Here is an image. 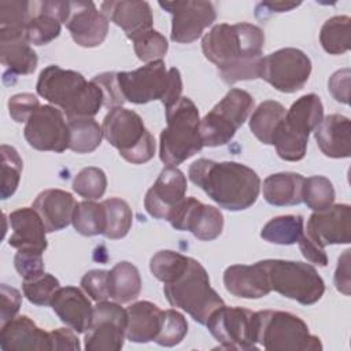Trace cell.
<instances>
[{
  "label": "cell",
  "instance_id": "6da1fadb",
  "mask_svg": "<svg viewBox=\"0 0 351 351\" xmlns=\"http://www.w3.org/2000/svg\"><path fill=\"white\" fill-rule=\"evenodd\" d=\"M265 45L261 27L241 23H218L202 38V51L218 69L221 80L228 84L259 78V64Z\"/></svg>",
  "mask_w": 351,
  "mask_h": 351
},
{
  "label": "cell",
  "instance_id": "7a4b0ae2",
  "mask_svg": "<svg viewBox=\"0 0 351 351\" xmlns=\"http://www.w3.org/2000/svg\"><path fill=\"white\" fill-rule=\"evenodd\" d=\"M189 180L219 207L229 211L250 208L261 192V178L239 162L197 159L188 169Z\"/></svg>",
  "mask_w": 351,
  "mask_h": 351
},
{
  "label": "cell",
  "instance_id": "3957f363",
  "mask_svg": "<svg viewBox=\"0 0 351 351\" xmlns=\"http://www.w3.org/2000/svg\"><path fill=\"white\" fill-rule=\"evenodd\" d=\"M36 89L41 97L59 107L67 119L93 118L103 106V93L95 82L56 64L40 73Z\"/></svg>",
  "mask_w": 351,
  "mask_h": 351
},
{
  "label": "cell",
  "instance_id": "277c9868",
  "mask_svg": "<svg viewBox=\"0 0 351 351\" xmlns=\"http://www.w3.org/2000/svg\"><path fill=\"white\" fill-rule=\"evenodd\" d=\"M163 293L173 307L186 311L200 325H206L208 317L225 304L211 288L203 265L193 258H189L186 266L174 278L165 282Z\"/></svg>",
  "mask_w": 351,
  "mask_h": 351
},
{
  "label": "cell",
  "instance_id": "5b68a950",
  "mask_svg": "<svg viewBox=\"0 0 351 351\" xmlns=\"http://www.w3.org/2000/svg\"><path fill=\"white\" fill-rule=\"evenodd\" d=\"M203 148L200 117L189 97H181L166 110V128L159 137V158L167 166H178Z\"/></svg>",
  "mask_w": 351,
  "mask_h": 351
},
{
  "label": "cell",
  "instance_id": "8992f818",
  "mask_svg": "<svg viewBox=\"0 0 351 351\" xmlns=\"http://www.w3.org/2000/svg\"><path fill=\"white\" fill-rule=\"evenodd\" d=\"M117 77L125 101L145 104L160 100L167 110L181 99V74L176 67L167 70L163 60L147 63L133 71L117 73Z\"/></svg>",
  "mask_w": 351,
  "mask_h": 351
},
{
  "label": "cell",
  "instance_id": "52a82bcc",
  "mask_svg": "<svg viewBox=\"0 0 351 351\" xmlns=\"http://www.w3.org/2000/svg\"><path fill=\"white\" fill-rule=\"evenodd\" d=\"M256 344L270 351H321L319 337L310 333L307 324L288 311L255 313Z\"/></svg>",
  "mask_w": 351,
  "mask_h": 351
},
{
  "label": "cell",
  "instance_id": "ba28073f",
  "mask_svg": "<svg viewBox=\"0 0 351 351\" xmlns=\"http://www.w3.org/2000/svg\"><path fill=\"white\" fill-rule=\"evenodd\" d=\"M324 119V106L315 93L299 97L285 112L274 137L277 155L288 162H298L306 156L308 136Z\"/></svg>",
  "mask_w": 351,
  "mask_h": 351
},
{
  "label": "cell",
  "instance_id": "9c48e42d",
  "mask_svg": "<svg viewBox=\"0 0 351 351\" xmlns=\"http://www.w3.org/2000/svg\"><path fill=\"white\" fill-rule=\"evenodd\" d=\"M103 137L132 165H143L155 155V138L143 118L128 108H111L103 119Z\"/></svg>",
  "mask_w": 351,
  "mask_h": 351
},
{
  "label": "cell",
  "instance_id": "30bf717a",
  "mask_svg": "<svg viewBox=\"0 0 351 351\" xmlns=\"http://www.w3.org/2000/svg\"><path fill=\"white\" fill-rule=\"evenodd\" d=\"M261 263L271 291L303 306L314 304L322 298L325 282L311 265L284 259H265Z\"/></svg>",
  "mask_w": 351,
  "mask_h": 351
},
{
  "label": "cell",
  "instance_id": "8fae6325",
  "mask_svg": "<svg viewBox=\"0 0 351 351\" xmlns=\"http://www.w3.org/2000/svg\"><path fill=\"white\" fill-rule=\"evenodd\" d=\"M254 97L243 89H230L200 119V136L203 147H219L228 144L239 128L247 121L254 108Z\"/></svg>",
  "mask_w": 351,
  "mask_h": 351
},
{
  "label": "cell",
  "instance_id": "7c38bea8",
  "mask_svg": "<svg viewBox=\"0 0 351 351\" xmlns=\"http://www.w3.org/2000/svg\"><path fill=\"white\" fill-rule=\"evenodd\" d=\"M311 74L310 58L298 48H281L262 56L259 78L282 93L300 90Z\"/></svg>",
  "mask_w": 351,
  "mask_h": 351
},
{
  "label": "cell",
  "instance_id": "4fadbf2b",
  "mask_svg": "<svg viewBox=\"0 0 351 351\" xmlns=\"http://www.w3.org/2000/svg\"><path fill=\"white\" fill-rule=\"evenodd\" d=\"M208 332L225 350H256L255 311L243 307H218L206 322Z\"/></svg>",
  "mask_w": 351,
  "mask_h": 351
},
{
  "label": "cell",
  "instance_id": "5bb4252c",
  "mask_svg": "<svg viewBox=\"0 0 351 351\" xmlns=\"http://www.w3.org/2000/svg\"><path fill=\"white\" fill-rule=\"evenodd\" d=\"M128 326V311L117 302H97L92 322L85 332L86 351H119L123 347Z\"/></svg>",
  "mask_w": 351,
  "mask_h": 351
},
{
  "label": "cell",
  "instance_id": "9a60e30c",
  "mask_svg": "<svg viewBox=\"0 0 351 351\" xmlns=\"http://www.w3.org/2000/svg\"><path fill=\"white\" fill-rule=\"evenodd\" d=\"M159 5L171 15L170 38L174 43L191 44L217 18L213 3L203 0L159 1Z\"/></svg>",
  "mask_w": 351,
  "mask_h": 351
},
{
  "label": "cell",
  "instance_id": "2e32d148",
  "mask_svg": "<svg viewBox=\"0 0 351 351\" xmlns=\"http://www.w3.org/2000/svg\"><path fill=\"white\" fill-rule=\"evenodd\" d=\"M23 136L38 151L63 152L69 148L70 132L63 112L55 106H40L27 119Z\"/></svg>",
  "mask_w": 351,
  "mask_h": 351
},
{
  "label": "cell",
  "instance_id": "e0dca14e",
  "mask_svg": "<svg viewBox=\"0 0 351 351\" xmlns=\"http://www.w3.org/2000/svg\"><path fill=\"white\" fill-rule=\"evenodd\" d=\"M170 225L177 230H188L197 240L211 241L223 229V215L214 207L199 202L196 197H185L170 214Z\"/></svg>",
  "mask_w": 351,
  "mask_h": 351
},
{
  "label": "cell",
  "instance_id": "ac0fdd59",
  "mask_svg": "<svg viewBox=\"0 0 351 351\" xmlns=\"http://www.w3.org/2000/svg\"><path fill=\"white\" fill-rule=\"evenodd\" d=\"M186 177L176 166H166L147 191L144 207L156 219H169L171 211L185 199Z\"/></svg>",
  "mask_w": 351,
  "mask_h": 351
},
{
  "label": "cell",
  "instance_id": "d6986e66",
  "mask_svg": "<svg viewBox=\"0 0 351 351\" xmlns=\"http://www.w3.org/2000/svg\"><path fill=\"white\" fill-rule=\"evenodd\" d=\"M303 232L321 248L329 244H348L351 241V207L332 204L326 210L314 211Z\"/></svg>",
  "mask_w": 351,
  "mask_h": 351
},
{
  "label": "cell",
  "instance_id": "ffe728a7",
  "mask_svg": "<svg viewBox=\"0 0 351 351\" xmlns=\"http://www.w3.org/2000/svg\"><path fill=\"white\" fill-rule=\"evenodd\" d=\"M66 27L75 44L84 48L99 47L107 37L108 19L93 1H70Z\"/></svg>",
  "mask_w": 351,
  "mask_h": 351
},
{
  "label": "cell",
  "instance_id": "44dd1931",
  "mask_svg": "<svg viewBox=\"0 0 351 351\" xmlns=\"http://www.w3.org/2000/svg\"><path fill=\"white\" fill-rule=\"evenodd\" d=\"M0 62L7 69L4 77L27 75L36 70L38 58L25 30L0 29Z\"/></svg>",
  "mask_w": 351,
  "mask_h": 351
},
{
  "label": "cell",
  "instance_id": "7402d4cb",
  "mask_svg": "<svg viewBox=\"0 0 351 351\" xmlns=\"http://www.w3.org/2000/svg\"><path fill=\"white\" fill-rule=\"evenodd\" d=\"M100 8L108 21L114 22L125 32L129 40L152 29L154 16L151 5L147 1L110 0L103 1Z\"/></svg>",
  "mask_w": 351,
  "mask_h": 351
},
{
  "label": "cell",
  "instance_id": "603a6c76",
  "mask_svg": "<svg viewBox=\"0 0 351 351\" xmlns=\"http://www.w3.org/2000/svg\"><path fill=\"white\" fill-rule=\"evenodd\" d=\"M0 348L3 351H49L51 336L27 315H19L0 326Z\"/></svg>",
  "mask_w": 351,
  "mask_h": 351
},
{
  "label": "cell",
  "instance_id": "cb8c5ba5",
  "mask_svg": "<svg viewBox=\"0 0 351 351\" xmlns=\"http://www.w3.org/2000/svg\"><path fill=\"white\" fill-rule=\"evenodd\" d=\"M223 285L229 293L243 299H259L271 292L261 261L254 265H232L226 267Z\"/></svg>",
  "mask_w": 351,
  "mask_h": 351
},
{
  "label": "cell",
  "instance_id": "d4e9b609",
  "mask_svg": "<svg viewBox=\"0 0 351 351\" xmlns=\"http://www.w3.org/2000/svg\"><path fill=\"white\" fill-rule=\"evenodd\" d=\"M51 307L60 321L77 333H85L92 322V303L77 287H60L51 302Z\"/></svg>",
  "mask_w": 351,
  "mask_h": 351
},
{
  "label": "cell",
  "instance_id": "484cf974",
  "mask_svg": "<svg viewBox=\"0 0 351 351\" xmlns=\"http://www.w3.org/2000/svg\"><path fill=\"white\" fill-rule=\"evenodd\" d=\"M12 234L8 244L16 250H36L44 252L48 247L47 228L33 207H22L10 214Z\"/></svg>",
  "mask_w": 351,
  "mask_h": 351
},
{
  "label": "cell",
  "instance_id": "4316f807",
  "mask_svg": "<svg viewBox=\"0 0 351 351\" xmlns=\"http://www.w3.org/2000/svg\"><path fill=\"white\" fill-rule=\"evenodd\" d=\"M314 137L321 152L328 158H350L351 122L340 114L326 115L314 129Z\"/></svg>",
  "mask_w": 351,
  "mask_h": 351
},
{
  "label": "cell",
  "instance_id": "83f0119b",
  "mask_svg": "<svg viewBox=\"0 0 351 351\" xmlns=\"http://www.w3.org/2000/svg\"><path fill=\"white\" fill-rule=\"evenodd\" d=\"M77 202L71 193L62 189H47L38 193L33 202V208L41 217L47 232H58L69 226Z\"/></svg>",
  "mask_w": 351,
  "mask_h": 351
},
{
  "label": "cell",
  "instance_id": "f1b7e54d",
  "mask_svg": "<svg viewBox=\"0 0 351 351\" xmlns=\"http://www.w3.org/2000/svg\"><path fill=\"white\" fill-rule=\"evenodd\" d=\"M126 339L133 343L155 341L163 322V310L156 304L140 300L128 308Z\"/></svg>",
  "mask_w": 351,
  "mask_h": 351
},
{
  "label": "cell",
  "instance_id": "f546056e",
  "mask_svg": "<svg viewBox=\"0 0 351 351\" xmlns=\"http://www.w3.org/2000/svg\"><path fill=\"white\" fill-rule=\"evenodd\" d=\"M303 182L304 177L299 173L270 174L263 181V197L271 206H296L302 203Z\"/></svg>",
  "mask_w": 351,
  "mask_h": 351
},
{
  "label": "cell",
  "instance_id": "4dcf8cb0",
  "mask_svg": "<svg viewBox=\"0 0 351 351\" xmlns=\"http://www.w3.org/2000/svg\"><path fill=\"white\" fill-rule=\"evenodd\" d=\"M285 107L276 100L262 101L250 117L252 134L263 144L273 145L274 137L285 117Z\"/></svg>",
  "mask_w": 351,
  "mask_h": 351
},
{
  "label": "cell",
  "instance_id": "1f68e13d",
  "mask_svg": "<svg viewBox=\"0 0 351 351\" xmlns=\"http://www.w3.org/2000/svg\"><path fill=\"white\" fill-rule=\"evenodd\" d=\"M110 298L117 303H129L141 292V277L138 269L126 261L118 262L108 271Z\"/></svg>",
  "mask_w": 351,
  "mask_h": 351
},
{
  "label": "cell",
  "instance_id": "d6a6232c",
  "mask_svg": "<svg viewBox=\"0 0 351 351\" xmlns=\"http://www.w3.org/2000/svg\"><path fill=\"white\" fill-rule=\"evenodd\" d=\"M60 34V22L49 14L41 1H32V18L26 26V37L33 45H45Z\"/></svg>",
  "mask_w": 351,
  "mask_h": 351
},
{
  "label": "cell",
  "instance_id": "836d02e7",
  "mask_svg": "<svg viewBox=\"0 0 351 351\" xmlns=\"http://www.w3.org/2000/svg\"><path fill=\"white\" fill-rule=\"evenodd\" d=\"M69 148L77 154L93 152L101 143L103 130L93 118L69 119Z\"/></svg>",
  "mask_w": 351,
  "mask_h": 351
},
{
  "label": "cell",
  "instance_id": "e575fe53",
  "mask_svg": "<svg viewBox=\"0 0 351 351\" xmlns=\"http://www.w3.org/2000/svg\"><path fill=\"white\" fill-rule=\"evenodd\" d=\"M303 233L302 215H280L271 218L261 230V237L280 245L296 244Z\"/></svg>",
  "mask_w": 351,
  "mask_h": 351
},
{
  "label": "cell",
  "instance_id": "d590c367",
  "mask_svg": "<svg viewBox=\"0 0 351 351\" xmlns=\"http://www.w3.org/2000/svg\"><path fill=\"white\" fill-rule=\"evenodd\" d=\"M350 25L347 15L329 18L321 27L319 43L325 52L330 55H343L350 49Z\"/></svg>",
  "mask_w": 351,
  "mask_h": 351
},
{
  "label": "cell",
  "instance_id": "8d00e7d4",
  "mask_svg": "<svg viewBox=\"0 0 351 351\" xmlns=\"http://www.w3.org/2000/svg\"><path fill=\"white\" fill-rule=\"evenodd\" d=\"M106 213V230L103 236L111 240L125 237L133 222V213L129 204L119 197H110L101 202Z\"/></svg>",
  "mask_w": 351,
  "mask_h": 351
},
{
  "label": "cell",
  "instance_id": "74e56055",
  "mask_svg": "<svg viewBox=\"0 0 351 351\" xmlns=\"http://www.w3.org/2000/svg\"><path fill=\"white\" fill-rule=\"evenodd\" d=\"M71 223L82 236L103 234L106 230V213L103 204L93 200L78 202Z\"/></svg>",
  "mask_w": 351,
  "mask_h": 351
},
{
  "label": "cell",
  "instance_id": "f35d334b",
  "mask_svg": "<svg viewBox=\"0 0 351 351\" xmlns=\"http://www.w3.org/2000/svg\"><path fill=\"white\" fill-rule=\"evenodd\" d=\"M302 202L313 211L329 208L335 202L333 184L324 176H313L304 178Z\"/></svg>",
  "mask_w": 351,
  "mask_h": 351
},
{
  "label": "cell",
  "instance_id": "ab89813d",
  "mask_svg": "<svg viewBox=\"0 0 351 351\" xmlns=\"http://www.w3.org/2000/svg\"><path fill=\"white\" fill-rule=\"evenodd\" d=\"M1 151V188L0 196L3 200L12 196L19 186L21 174L23 169L22 158L18 151L7 144L0 147Z\"/></svg>",
  "mask_w": 351,
  "mask_h": 351
},
{
  "label": "cell",
  "instance_id": "60d3db41",
  "mask_svg": "<svg viewBox=\"0 0 351 351\" xmlns=\"http://www.w3.org/2000/svg\"><path fill=\"white\" fill-rule=\"evenodd\" d=\"M59 288V280L45 271L32 280H23L22 284L23 295L36 306H51V302Z\"/></svg>",
  "mask_w": 351,
  "mask_h": 351
},
{
  "label": "cell",
  "instance_id": "b9f144b4",
  "mask_svg": "<svg viewBox=\"0 0 351 351\" xmlns=\"http://www.w3.org/2000/svg\"><path fill=\"white\" fill-rule=\"evenodd\" d=\"M107 188L106 173L99 167H85L73 180V191L86 200L101 197Z\"/></svg>",
  "mask_w": 351,
  "mask_h": 351
},
{
  "label": "cell",
  "instance_id": "7bdbcfd3",
  "mask_svg": "<svg viewBox=\"0 0 351 351\" xmlns=\"http://www.w3.org/2000/svg\"><path fill=\"white\" fill-rule=\"evenodd\" d=\"M189 256L171 250L158 251L149 261V270L159 281L169 282L174 278L188 263Z\"/></svg>",
  "mask_w": 351,
  "mask_h": 351
},
{
  "label": "cell",
  "instance_id": "ee69618b",
  "mask_svg": "<svg viewBox=\"0 0 351 351\" xmlns=\"http://www.w3.org/2000/svg\"><path fill=\"white\" fill-rule=\"evenodd\" d=\"M132 41L137 58L145 63L162 60L169 49L166 37L154 29L138 34Z\"/></svg>",
  "mask_w": 351,
  "mask_h": 351
},
{
  "label": "cell",
  "instance_id": "f6af8a7d",
  "mask_svg": "<svg viewBox=\"0 0 351 351\" xmlns=\"http://www.w3.org/2000/svg\"><path fill=\"white\" fill-rule=\"evenodd\" d=\"M186 333H188V322L185 317L180 311L174 308H169L163 311L162 328L155 341L163 347H173L180 344L186 336Z\"/></svg>",
  "mask_w": 351,
  "mask_h": 351
},
{
  "label": "cell",
  "instance_id": "bcb514c9",
  "mask_svg": "<svg viewBox=\"0 0 351 351\" xmlns=\"http://www.w3.org/2000/svg\"><path fill=\"white\" fill-rule=\"evenodd\" d=\"M32 18V1L3 0L0 1V29L25 30Z\"/></svg>",
  "mask_w": 351,
  "mask_h": 351
},
{
  "label": "cell",
  "instance_id": "7dc6e473",
  "mask_svg": "<svg viewBox=\"0 0 351 351\" xmlns=\"http://www.w3.org/2000/svg\"><path fill=\"white\" fill-rule=\"evenodd\" d=\"M95 82L101 93H103V106L107 108H115V107H122L125 103V99L122 96L119 84H118V77L115 71H106L101 74L95 75L92 80Z\"/></svg>",
  "mask_w": 351,
  "mask_h": 351
},
{
  "label": "cell",
  "instance_id": "c3c4849f",
  "mask_svg": "<svg viewBox=\"0 0 351 351\" xmlns=\"http://www.w3.org/2000/svg\"><path fill=\"white\" fill-rule=\"evenodd\" d=\"M14 265L23 280H32L44 273L43 252L36 250H18L14 256Z\"/></svg>",
  "mask_w": 351,
  "mask_h": 351
},
{
  "label": "cell",
  "instance_id": "681fc988",
  "mask_svg": "<svg viewBox=\"0 0 351 351\" xmlns=\"http://www.w3.org/2000/svg\"><path fill=\"white\" fill-rule=\"evenodd\" d=\"M84 292L95 302H104L110 298L108 271L107 270H89L81 278Z\"/></svg>",
  "mask_w": 351,
  "mask_h": 351
},
{
  "label": "cell",
  "instance_id": "f907efd6",
  "mask_svg": "<svg viewBox=\"0 0 351 351\" xmlns=\"http://www.w3.org/2000/svg\"><path fill=\"white\" fill-rule=\"evenodd\" d=\"M38 99L33 93H18L10 97L8 111L15 122H27L30 115L40 107Z\"/></svg>",
  "mask_w": 351,
  "mask_h": 351
},
{
  "label": "cell",
  "instance_id": "816d5d0a",
  "mask_svg": "<svg viewBox=\"0 0 351 351\" xmlns=\"http://www.w3.org/2000/svg\"><path fill=\"white\" fill-rule=\"evenodd\" d=\"M21 292L5 284L0 285V326L15 318L21 308Z\"/></svg>",
  "mask_w": 351,
  "mask_h": 351
},
{
  "label": "cell",
  "instance_id": "f5cc1de1",
  "mask_svg": "<svg viewBox=\"0 0 351 351\" xmlns=\"http://www.w3.org/2000/svg\"><path fill=\"white\" fill-rule=\"evenodd\" d=\"M350 77L351 71L350 69H341L332 74L328 82V89L333 99L339 103L348 104L350 99Z\"/></svg>",
  "mask_w": 351,
  "mask_h": 351
},
{
  "label": "cell",
  "instance_id": "db71d44e",
  "mask_svg": "<svg viewBox=\"0 0 351 351\" xmlns=\"http://www.w3.org/2000/svg\"><path fill=\"white\" fill-rule=\"evenodd\" d=\"M71 328H59L49 332L51 336V350L60 351V350H70V351H80V340Z\"/></svg>",
  "mask_w": 351,
  "mask_h": 351
},
{
  "label": "cell",
  "instance_id": "11a10c76",
  "mask_svg": "<svg viewBox=\"0 0 351 351\" xmlns=\"http://www.w3.org/2000/svg\"><path fill=\"white\" fill-rule=\"evenodd\" d=\"M299 250L302 255L311 263H315L318 266H326L328 265V256L325 254V250L318 247L313 240H310L304 232L302 233L300 239L298 240Z\"/></svg>",
  "mask_w": 351,
  "mask_h": 351
},
{
  "label": "cell",
  "instance_id": "9f6ffc18",
  "mask_svg": "<svg viewBox=\"0 0 351 351\" xmlns=\"http://www.w3.org/2000/svg\"><path fill=\"white\" fill-rule=\"evenodd\" d=\"M350 250H346L337 261V267L335 271V285L336 289L344 295H350L351 276H350Z\"/></svg>",
  "mask_w": 351,
  "mask_h": 351
},
{
  "label": "cell",
  "instance_id": "6f0895ef",
  "mask_svg": "<svg viewBox=\"0 0 351 351\" xmlns=\"http://www.w3.org/2000/svg\"><path fill=\"white\" fill-rule=\"evenodd\" d=\"M300 5V3H291V1H263L259 3L255 8V15L259 19H265L274 12H287Z\"/></svg>",
  "mask_w": 351,
  "mask_h": 351
}]
</instances>
